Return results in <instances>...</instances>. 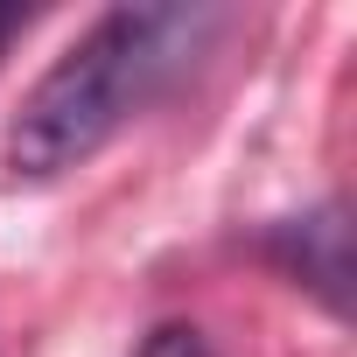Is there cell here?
Wrapping results in <instances>:
<instances>
[{"label": "cell", "mask_w": 357, "mask_h": 357, "mask_svg": "<svg viewBox=\"0 0 357 357\" xmlns=\"http://www.w3.org/2000/svg\"><path fill=\"white\" fill-rule=\"evenodd\" d=\"M140 357H218V350H211V336H204L197 322H161V329L140 343Z\"/></svg>", "instance_id": "cell-2"}, {"label": "cell", "mask_w": 357, "mask_h": 357, "mask_svg": "<svg viewBox=\"0 0 357 357\" xmlns=\"http://www.w3.org/2000/svg\"><path fill=\"white\" fill-rule=\"evenodd\" d=\"M29 29V8H8V0H0V56H8V43Z\"/></svg>", "instance_id": "cell-3"}, {"label": "cell", "mask_w": 357, "mask_h": 357, "mask_svg": "<svg viewBox=\"0 0 357 357\" xmlns=\"http://www.w3.org/2000/svg\"><path fill=\"white\" fill-rule=\"evenodd\" d=\"M204 15L190 8H105L22 98L0 140V168L15 183H56L84 168L197 43Z\"/></svg>", "instance_id": "cell-1"}]
</instances>
